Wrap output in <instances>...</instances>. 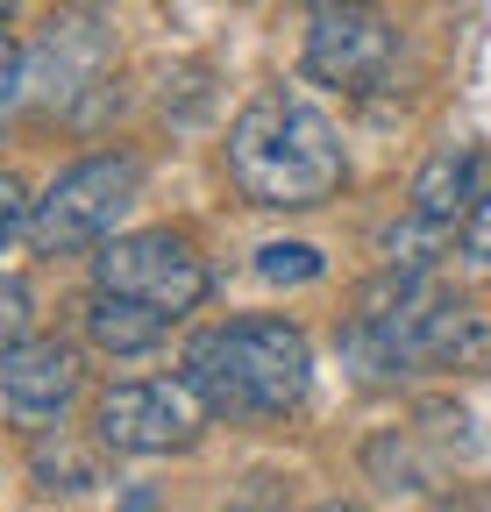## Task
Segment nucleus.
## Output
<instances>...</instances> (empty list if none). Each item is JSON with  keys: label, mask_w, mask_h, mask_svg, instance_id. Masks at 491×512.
<instances>
[{"label": "nucleus", "mask_w": 491, "mask_h": 512, "mask_svg": "<svg viewBox=\"0 0 491 512\" xmlns=\"http://www.w3.org/2000/svg\"><path fill=\"white\" fill-rule=\"evenodd\" d=\"M342 356L356 377H399V370H491V313L442 292L435 278H392L363 299L342 328Z\"/></svg>", "instance_id": "obj_1"}, {"label": "nucleus", "mask_w": 491, "mask_h": 512, "mask_svg": "<svg viewBox=\"0 0 491 512\" xmlns=\"http://www.w3.org/2000/svg\"><path fill=\"white\" fill-rule=\"evenodd\" d=\"M228 178L250 207H278V214H299V207H321L342 192L349 178V157L335 143V121L299 100L285 86L257 93L250 107L235 114L228 128Z\"/></svg>", "instance_id": "obj_2"}, {"label": "nucleus", "mask_w": 491, "mask_h": 512, "mask_svg": "<svg viewBox=\"0 0 491 512\" xmlns=\"http://www.w3.org/2000/svg\"><path fill=\"white\" fill-rule=\"evenodd\" d=\"M186 384L207 399L214 420L264 427L306 406L314 349L292 320H228V328H207L186 349Z\"/></svg>", "instance_id": "obj_3"}, {"label": "nucleus", "mask_w": 491, "mask_h": 512, "mask_svg": "<svg viewBox=\"0 0 491 512\" xmlns=\"http://www.w3.org/2000/svg\"><path fill=\"white\" fill-rule=\"evenodd\" d=\"M136 185H143V164H136L129 150H100V157L72 164V171L36 200V228H29V242L50 249V256L100 249V242L114 235V221L129 214Z\"/></svg>", "instance_id": "obj_4"}, {"label": "nucleus", "mask_w": 491, "mask_h": 512, "mask_svg": "<svg viewBox=\"0 0 491 512\" xmlns=\"http://www.w3.org/2000/svg\"><path fill=\"white\" fill-rule=\"evenodd\" d=\"M306 72L335 93H385L399 72V29L371 0H314L306 8Z\"/></svg>", "instance_id": "obj_5"}, {"label": "nucleus", "mask_w": 491, "mask_h": 512, "mask_svg": "<svg viewBox=\"0 0 491 512\" xmlns=\"http://www.w3.org/2000/svg\"><path fill=\"white\" fill-rule=\"evenodd\" d=\"M93 292H121V299H143L171 320H186L207 299V264L186 235L143 228V235H121L93 256Z\"/></svg>", "instance_id": "obj_6"}, {"label": "nucleus", "mask_w": 491, "mask_h": 512, "mask_svg": "<svg viewBox=\"0 0 491 512\" xmlns=\"http://www.w3.org/2000/svg\"><path fill=\"white\" fill-rule=\"evenodd\" d=\"M107 64H114V36H107L100 15H50L36 43L8 50V93H0V100L29 107L43 93V100L65 107V100H79V93L100 86Z\"/></svg>", "instance_id": "obj_7"}, {"label": "nucleus", "mask_w": 491, "mask_h": 512, "mask_svg": "<svg viewBox=\"0 0 491 512\" xmlns=\"http://www.w3.org/2000/svg\"><path fill=\"white\" fill-rule=\"evenodd\" d=\"M207 399L193 392L186 377H136L114 384L100 399V448H121V456H178V448L200 441Z\"/></svg>", "instance_id": "obj_8"}, {"label": "nucleus", "mask_w": 491, "mask_h": 512, "mask_svg": "<svg viewBox=\"0 0 491 512\" xmlns=\"http://www.w3.org/2000/svg\"><path fill=\"white\" fill-rule=\"evenodd\" d=\"M79 377H86L79 349H65V342H8V356H0V399H8V413L22 427H36L79 399Z\"/></svg>", "instance_id": "obj_9"}, {"label": "nucleus", "mask_w": 491, "mask_h": 512, "mask_svg": "<svg viewBox=\"0 0 491 512\" xmlns=\"http://www.w3.org/2000/svg\"><path fill=\"white\" fill-rule=\"evenodd\" d=\"M477 171H484V157H477L470 143H442L435 157H427V171L413 178V228H420V235L463 228V214L484 200V192H477Z\"/></svg>", "instance_id": "obj_10"}, {"label": "nucleus", "mask_w": 491, "mask_h": 512, "mask_svg": "<svg viewBox=\"0 0 491 512\" xmlns=\"http://www.w3.org/2000/svg\"><path fill=\"white\" fill-rule=\"evenodd\" d=\"M164 328H171V313H157L143 299H121V292H93V306H86V335L107 356H143L164 342Z\"/></svg>", "instance_id": "obj_11"}, {"label": "nucleus", "mask_w": 491, "mask_h": 512, "mask_svg": "<svg viewBox=\"0 0 491 512\" xmlns=\"http://www.w3.org/2000/svg\"><path fill=\"white\" fill-rule=\"evenodd\" d=\"M29 470H36L43 491H93V484H100V456H93V448H79L65 427L43 434V441L29 448Z\"/></svg>", "instance_id": "obj_12"}, {"label": "nucleus", "mask_w": 491, "mask_h": 512, "mask_svg": "<svg viewBox=\"0 0 491 512\" xmlns=\"http://www.w3.org/2000/svg\"><path fill=\"white\" fill-rule=\"evenodd\" d=\"M257 278H271V285H314L321 278V249H306V242H264L257 249Z\"/></svg>", "instance_id": "obj_13"}, {"label": "nucleus", "mask_w": 491, "mask_h": 512, "mask_svg": "<svg viewBox=\"0 0 491 512\" xmlns=\"http://www.w3.org/2000/svg\"><path fill=\"white\" fill-rule=\"evenodd\" d=\"M456 249H463V264L477 271V278H491V192L463 214V228H456Z\"/></svg>", "instance_id": "obj_14"}, {"label": "nucleus", "mask_w": 491, "mask_h": 512, "mask_svg": "<svg viewBox=\"0 0 491 512\" xmlns=\"http://www.w3.org/2000/svg\"><path fill=\"white\" fill-rule=\"evenodd\" d=\"M0 328H8V342H29V285L22 278H8V292H0Z\"/></svg>", "instance_id": "obj_15"}, {"label": "nucleus", "mask_w": 491, "mask_h": 512, "mask_svg": "<svg viewBox=\"0 0 491 512\" xmlns=\"http://www.w3.org/2000/svg\"><path fill=\"white\" fill-rule=\"evenodd\" d=\"M0 207H8V235L22 242L36 221H29V192H22V178H0Z\"/></svg>", "instance_id": "obj_16"}]
</instances>
